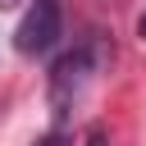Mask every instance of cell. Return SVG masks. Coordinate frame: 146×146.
<instances>
[{
	"label": "cell",
	"instance_id": "6da1fadb",
	"mask_svg": "<svg viewBox=\"0 0 146 146\" xmlns=\"http://www.w3.org/2000/svg\"><path fill=\"white\" fill-rule=\"evenodd\" d=\"M91 68H96V50H91V46L68 50V55L50 68V105H55V119H64V114L73 110V100L82 96Z\"/></svg>",
	"mask_w": 146,
	"mask_h": 146
},
{
	"label": "cell",
	"instance_id": "7a4b0ae2",
	"mask_svg": "<svg viewBox=\"0 0 146 146\" xmlns=\"http://www.w3.org/2000/svg\"><path fill=\"white\" fill-rule=\"evenodd\" d=\"M59 32H64V9H59V0H36V5L23 14V23H18V32H14V46H18V55H46V50L59 41Z\"/></svg>",
	"mask_w": 146,
	"mask_h": 146
},
{
	"label": "cell",
	"instance_id": "3957f363",
	"mask_svg": "<svg viewBox=\"0 0 146 146\" xmlns=\"http://www.w3.org/2000/svg\"><path fill=\"white\" fill-rule=\"evenodd\" d=\"M82 146H110V141H105V128H87V141H82Z\"/></svg>",
	"mask_w": 146,
	"mask_h": 146
},
{
	"label": "cell",
	"instance_id": "277c9868",
	"mask_svg": "<svg viewBox=\"0 0 146 146\" xmlns=\"http://www.w3.org/2000/svg\"><path fill=\"white\" fill-rule=\"evenodd\" d=\"M36 146H64V137H46V141H36Z\"/></svg>",
	"mask_w": 146,
	"mask_h": 146
},
{
	"label": "cell",
	"instance_id": "5b68a950",
	"mask_svg": "<svg viewBox=\"0 0 146 146\" xmlns=\"http://www.w3.org/2000/svg\"><path fill=\"white\" fill-rule=\"evenodd\" d=\"M137 36H146V14H141V18H137Z\"/></svg>",
	"mask_w": 146,
	"mask_h": 146
},
{
	"label": "cell",
	"instance_id": "8992f818",
	"mask_svg": "<svg viewBox=\"0 0 146 146\" xmlns=\"http://www.w3.org/2000/svg\"><path fill=\"white\" fill-rule=\"evenodd\" d=\"M14 5H18V0H0V9H14Z\"/></svg>",
	"mask_w": 146,
	"mask_h": 146
}]
</instances>
